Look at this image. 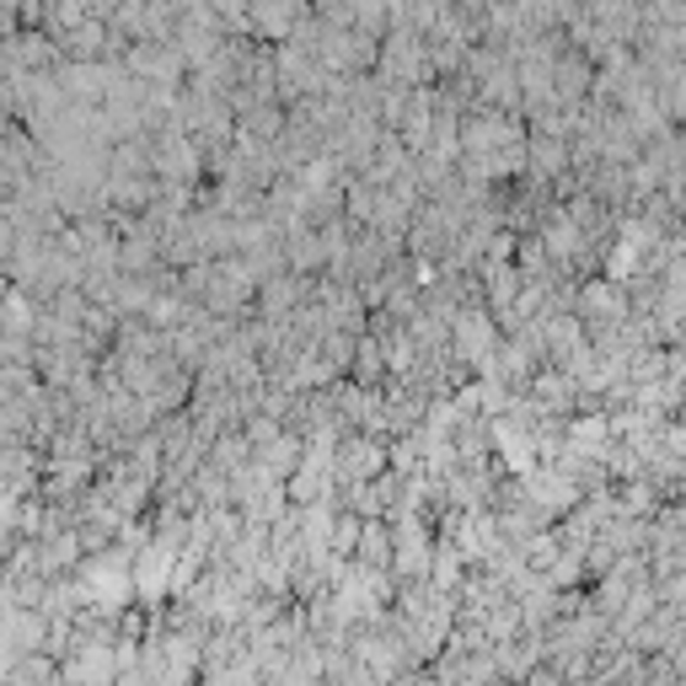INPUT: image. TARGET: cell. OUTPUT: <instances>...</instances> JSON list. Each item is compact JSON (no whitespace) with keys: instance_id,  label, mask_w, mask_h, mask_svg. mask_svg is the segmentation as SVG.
I'll use <instances>...</instances> for the list:
<instances>
[{"instance_id":"6da1fadb","label":"cell","mask_w":686,"mask_h":686,"mask_svg":"<svg viewBox=\"0 0 686 686\" xmlns=\"http://www.w3.org/2000/svg\"><path fill=\"white\" fill-rule=\"evenodd\" d=\"M113 649L107 644H86L81 655H76V665H71V682L76 686H107V676H113Z\"/></svg>"},{"instance_id":"7a4b0ae2","label":"cell","mask_w":686,"mask_h":686,"mask_svg":"<svg viewBox=\"0 0 686 686\" xmlns=\"http://www.w3.org/2000/svg\"><path fill=\"white\" fill-rule=\"evenodd\" d=\"M531 686H563V682H552V676H542V682H531Z\"/></svg>"}]
</instances>
